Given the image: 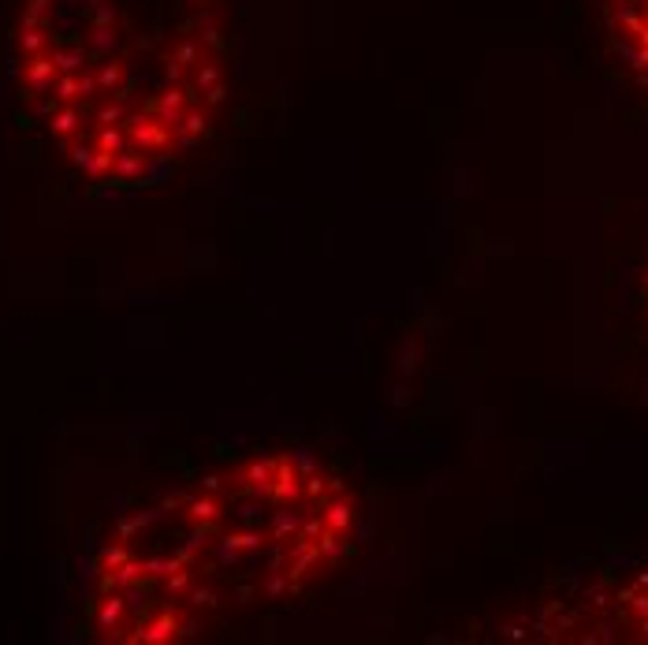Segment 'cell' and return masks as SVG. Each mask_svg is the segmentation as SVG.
Wrapping results in <instances>:
<instances>
[{
    "label": "cell",
    "mask_w": 648,
    "mask_h": 645,
    "mask_svg": "<svg viewBox=\"0 0 648 645\" xmlns=\"http://www.w3.org/2000/svg\"><path fill=\"white\" fill-rule=\"evenodd\" d=\"M358 492L306 451L220 466L138 507L94 563L101 641L175 645L302 597L347 556Z\"/></svg>",
    "instance_id": "6da1fadb"
},
{
    "label": "cell",
    "mask_w": 648,
    "mask_h": 645,
    "mask_svg": "<svg viewBox=\"0 0 648 645\" xmlns=\"http://www.w3.org/2000/svg\"><path fill=\"white\" fill-rule=\"evenodd\" d=\"M540 638H581V641H648V567L615 593L581 600L563 623H544Z\"/></svg>",
    "instance_id": "3957f363"
},
{
    "label": "cell",
    "mask_w": 648,
    "mask_h": 645,
    "mask_svg": "<svg viewBox=\"0 0 648 645\" xmlns=\"http://www.w3.org/2000/svg\"><path fill=\"white\" fill-rule=\"evenodd\" d=\"M16 86L86 180L142 183L213 135L228 0H23Z\"/></svg>",
    "instance_id": "7a4b0ae2"
},
{
    "label": "cell",
    "mask_w": 648,
    "mask_h": 645,
    "mask_svg": "<svg viewBox=\"0 0 648 645\" xmlns=\"http://www.w3.org/2000/svg\"><path fill=\"white\" fill-rule=\"evenodd\" d=\"M608 23L618 53L648 86V0H608Z\"/></svg>",
    "instance_id": "277c9868"
}]
</instances>
